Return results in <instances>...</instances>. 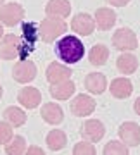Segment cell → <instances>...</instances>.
Segmentation results:
<instances>
[{"label":"cell","instance_id":"1","mask_svg":"<svg viewBox=\"0 0 140 155\" xmlns=\"http://www.w3.org/2000/svg\"><path fill=\"white\" fill-rule=\"evenodd\" d=\"M56 54L64 64H76L85 57V45L78 36H62L56 43Z\"/></svg>","mask_w":140,"mask_h":155},{"label":"cell","instance_id":"2","mask_svg":"<svg viewBox=\"0 0 140 155\" xmlns=\"http://www.w3.org/2000/svg\"><path fill=\"white\" fill-rule=\"evenodd\" d=\"M2 41H0V57L4 59V61H12V59H26L28 55V50L31 52L28 45L24 43L21 40V36H17L14 33H9V35H4L2 36Z\"/></svg>","mask_w":140,"mask_h":155},{"label":"cell","instance_id":"3","mask_svg":"<svg viewBox=\"0 0 140 155\" xmlns=\"http://www.w3.org/2000/svg\"><path fill=\"white\" fill-rule=\"evenodd\" d=\"M67 31V24L64 22V19H57V17H45L38 26V35L45 43H50L56 38L62 36Z\"/></svg>","mask_w":140,"mask_h":155},{"label":"cell","instance_id":"4","mask_svg":"<svg viewBox=\"0 0 140 155\" xmlns=\"http://www.w3.org/2000/svg\"><path fill=\"white\" fill-rule=\"evenodd\" d=\"M112 47L121 52H131L138 47V38L130 28H119L112 35Z\"/></svg>","mask_w":140,"mask_h":155},{"label":"cell","instance_id":"5","mask_svg":"<svg viewBox=\"0 0 140 155\" xmlns=\"http://www.w3.org/2000/svg\"><path fill=\"white\" fill-rule=\"evenodd\" d=\"M12 78L17 83H31L36 78V64L28 59L16 62V66L12 67Z\"/></svg>","mask_w":140,"mask_h":155},{"label":"cell","instance_id":"6","mask_svg":"<svg viewBox=\"0 0 140 155\" xmlns=\"http://www.w3.org/2000/svg\"><path fill=\"white\" fill-rule=\"evenodd\" d=\"M24 19V9L22 5L11 2V4H4L0 9V21L5 26H16L19 22H22Z\"/></svg>","mask_w":140,"mask_h":155},{"label":"cell","instance_id":"7","mask_svg":"<svg viewBox=\"0 0 140 155\" xmlns=\"http://www.w3.org/2000/svg\"><path fill=\"white\" fill-rule=\"evenodd\" d=\"M69 109H71V114H73V116L87 117V116H90L92 112L95 110V100L92 98V97H88V95L80 93V95H76V97L71 100Z\"/></svg>","mask_w":140,"mask_h":155},{"label":"cell","instance_id":"8","mask_svg":"<svg viewBox=\"0 0 140 155\" xmlns=\"http://www.w3.org/2000/svg\"><path fill=\"white\" fill-rule=\"evenodd\" d=\"M118 134L126 147H138L140 145V126L137 122H123L118 129Z\"/></svg>","mask_w":140,"mask_h":155},{"label":"cell","instance_id":"9","mask_svg":"<svg viewBox=\"0 0 140 155\" xmlns=\"http://www.w3.org/2000/svg\"><path fill=\"white\" fill-rule=\"evenodd\" d=\"M104 134H106V127L99 119H90L81 126V136L85 138V141L97 143L104 138Z\"/></svg>","mask_w":140,"mask_h":155},{"label":"cell","instance_id":"10","mask_svg":"<svg viewBox=\"0 0 140 155\" xmlns=\"http://www.w3.org/2000/svg\"><path fill=\"white\" fill-rule=\"evenodd\" d=\"M71 29L80 36H90L95 31V19L88 14H76L71 21Z\"/></svg>","mask_w":140,"mask_h":155},{"label":"cell","instance_id":"11","mask_svg":"<svg viewBox=\"0 0 140 155\" xmlns=\"http://www.w3.org/2000/svg\"><path fill=\"white\" fill-rule=\"evenodd\" d=\"M71 74H73V69H69L67 66H64L61 62H50L49 67H47V72H45L47 81L50 84L67 81V79H71Z\"/></svg>","mask_w":140,"mask_h":155},{"label":"cell","instance_id":"12","mask_svg":"<svg viewBox=\"0 0 140 155\" xmlns=\"http://www.w3.org/2000/svg\"><path fill=\"white\" fill-rule=\"evenodd\" d=\"M17 100L24 109H36L40 105V102H42V93L35 86H24L17 93Z\"/></svg>","mask_w":140,"mask_h":155},{"label":"cell","instance_id":"13","mask_svg":"<svg viewBox=\"0 0 140 155\" xmlns=\"http://www.w3.org/2000/svg\"><path fill=\"white\" fill-rule=\"evenodd\" d=\"M45 14L49 17L66 19L71 16V2L69 0H50L45 7Z\"/></svg>","mask_w":140,"mask_h":155},{"label":"cell","instance_id":"14","mask_svg":"<svg viewBox=\"0 0 140 155\" xmlns=\"http://www.w3.org/2000/svg\"><path fill=\"white\" fill-rule=\"evenodd\" d=\"M85 88L88 90L90 93L101 95L106 91L107 88V79L102 72H90L88 76L85 78Z\"/></svg>","mask_w":140,"mask_h":155},{"label":"cell","instance_id":"15","mask_svg":"<svg viewBox=\"0 0 140 155\" xmlns=\"http://www.w3.org/2000/svg\"><path fill=\"white\" fill-rule=\"evenodd\" d=\"M114 22H116V12L109 9V7H101V9H97L95 12V26L101 31H107V29H111L114 26Z\"/></svg>","mask_w":140,"mask_h":155},{"label":"cell","instance_id":"16","mask_svg":"<svg viewBox=\"0 0 140 155\" xmlns=\"http://www.w3.org/2000/svg\"><path fill=\"white\" fill-rule=\"evenodd\" d=\"M133 93V84L126 78H116L111 83V95L114 98H128Z\"/></svg>","mask_w":140,"mask_h":155},{"label":"cell","instance_id":"17","mask_svg":"<svg viewBox=\"0 0 140 155\" xmlns=\"http://www.w3.org/2000/svg\"><path fill=\"white\" fill-rule=\"evenodd\" d=\"M50 95L56 100H67L69 97H73L74 90H76V84L67 79V81H61V83H54L50 84Z\"/></svg>","mask_w":140,"mask_h":155},{"label":"cell","instance_id":"18","mask_svg":"<svg viewBox=\"0 0 140 155\" xmlns=\"http://www.w3.org/2000/svg\"><path fill=\"white\" fill-rule=\"evenodd\" d=\"M42 117L49 124H61L64 119V112L57 104L49 102V104H43V107H42Z\"/></svg>","mask_w":140,"mask_h":155},{"label":"cell","instance_id":"19","mask_svg":"<svg viewBox=\"0 0 140 155\" xmlns=\"http://www.w3.org/2000/svg\"><path fill=\"white\" fill-rule=\"evenodd\" d=\"M116 67H118V71L125 76H128V74H133L137 69H138V61H137V57L128 54V52H125L123 55L118 57V61H116Z\"/></svg>","mask_w":140,"mask_h":155},{"label":"cell","instance_id":"20","mask_svg":"<svg viewBox=\"0 0 140 155\" xmlns=\"http://www.w3.org/2000/svg\"><path fill=\"white\" fill-rule=\"evenodd\" d=\"M4 117H5V121L11 124L12 127H21L26 124V112L19 109L16 105H9L4 112Z\"/></svg>","mask_w":140,"mask_h":155},{"label":"cell","instance_id":"21","mask_svg":"<svg viewBox=\"0 0 140 155\" xmlns=\"http://www.w3.org/2000/svg\"><path fill=\"white\" fill-rule=\"evenodd\" d=\"M88 61H90V64H94V66H104V64L109 61V48L102 43L94 45L88 52Z\"/></svg>","mask_w":140,"mask_h":155},{"label":"cell","instance_id":"22","mask_svg":"<svg viewBox=\"0 0 140 155\" xmlns=\"http://www.w3.org/2000/svg\"><path fill=\"white\" fill-rule=\"evenodd\" d=\"M67 145V136L62 129H52L50 133L47 134V147L54 152L62 150Z\"/></svg>","mask_w":140,"mask_h":155},{"label":"cell","instance_id":"23","mask_svg":"<svg viewBox=\"0 0 140 155\" xmlns=\"http://www.w3.org/2000/svg\"><path fill=\"white\" fill-rule=\"evenodd\" d=\"M7 155H22L26 152V140L24 136H12V140L5 145Z\"/></svg>","mask_w":140,"mask_h":155},{"label":"cell","instance_id":"24","mask_svg":"<svg viewBox=\"0 0 140 155\" xmlns=\"http://www.w3.org/2000/svg\"><path fill=\"white\" fill-rule=\"evenodd\" d=\"M104 155H130V152H128V147L123 141L112 140L104 147Z\"/></svg>","mask_w":140,"mask_h":155},{"label":"cell","instance_id":"25","mask_svg":"<svg viewBox=\"0 0 140 155\" xmlns=\"http://www.w3.org/2000/svg\"><path fill=\"white\" fill-rule=\"evenodd\" d=\"M73 155H97V150L90 141H85L83 140V141H80V143L74 145Z\"/></svg>","mask_w":140,"mask_h":155},{"label":"cell","instance_id":"26","mask_svg":"<svg viewBox=\"0 0 140 155\" xmlns=\"http://www.w3.org/2000/svg\"><path fill=\"white\" fill-rule=\"evenodd\" d=\"M12 136V126L7 121H0V145H7Z\"/></svg>","mask_w":140,"mask_h":155},{"label":"cell","instance_id":"27","mask_svg":"<svg viewBox=\"0 0 140 155\" xmlns=\"http://www.w3.org/2000/svg\"><path fill=\"white\" fill-rule=\"evenodd\" d=\"M22 155H45V152H43V148H40L36 145H31L29 148H26V152Z\"/></svg>","mask_w":140,"mask_h":155},{"label":"cell","instance_id":"28","mask_svg":"<svg viewBox=\"0 0 140 155\" xmlns=\"http://www.w3.org/2000/svg\"><path fill=\"white\" fill-rule=\"evenodd\" d=\"M107 4H111L112 7H125L130 4V0H106Z\"/></svg>","mask_w":140,"mask_h":155},{"label":"cell","instance_id":"29","mask_svg":"<svg viewBox=\"0 0 140 155\" xmlns=\"http://www.w3.org/2000/svg\"><path fill=\"white\" fill-rule=\"evenodd\" d=\"M133 109L135 112H137V116H140V97L137 100H135V104H133Z\"/></svg>","mask_w":140,"mask_h":155},{"label":"cell","instance_id":"30","mask_svg":"<svg viewBox=\"0 0 140 155\" xmlns=\"http://www.w3.org/2000/svg\"><path fill=\"white\" fill-rule=\"evenodd\" d=\"M4 36V28H2V24H0V38Z\"/></svg>","mask_w":140,"mask_h":155},{"label":"cell","instance_id":"31","mask_svg":"<svg viewBox=\"0 0 140 155\" xmlns=\"http://www.w3.org/2000/svg\"><path fill=\"white\" fill-rule=\"evenodd\" d=\"M2 95H4V90H2V84H0V98H2Z\"/></svg>","mask_w":140,"mask_h":155},{"label":"cell","instance_id":"32","mask_svg":"<svg viewBox=\"0 0 140 155\" xmlns=\"http://www.w3.org/2000/svg\"><path fill=\"white\" fill-rule=\"evenodd\" d=\"M2 5H4V0H0V9H2Z\"/></svg>","mask_w":140,"mask_h":155}]
</instances>
